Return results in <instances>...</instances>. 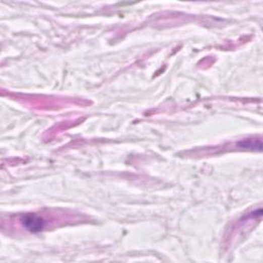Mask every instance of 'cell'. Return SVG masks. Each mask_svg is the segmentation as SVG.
Here are the masks:
<instances>
[{
	"instance_id": "1",
	"label": "cell",
	"mask_w": 263,
	"mask_h": 263,
	"mask_svg": "<svg viewBox=\"0 0 263 263\" xmlns=\"http://www.w3.org/2000/svg\"><path fill=\"white\" fill-rule=\"evenodd\" d=\"M21 222L23 225L30 231L33 232H38L43 229L44 227V221L42 218L33 215V214H27L22 217Z\"/></svg>"
}]
</instances>
